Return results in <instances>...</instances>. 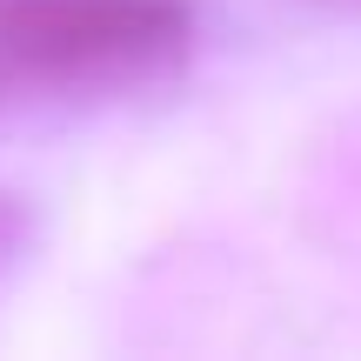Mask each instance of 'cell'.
Returning a JSON list of instances; mask_svg holds the SVG:
<instances>
[{
	"mask_svg": "<svg viewBox=\"0 0 361 361\" xmlns=\"http://www.w3.org/2000/svg\"><path fill=\"white\" fill-rule=\"evenodd\" d=\"M188 0H0V80H121L174 61Z\"/></svg>",
	"mask_w": 361,
	"mask_h": 361,
	"instance_id": "1",
	"label": "cell"
},
{
	"mask_svg": "<svg viewBox=\"0 0 361 361\" xmlns=\"http://www.w3.org/2000/svg\"><path fill=\"white\" fill-rule=\"evenodd\" d=\"M27 241H34V214H27V201L13 188H0V281L20 268Z\"/></svg>",
	"mask_w": 361,
	"mask_h": 361,
	"instance_id": "2",
	"label": "cell"
}]
</instances>
